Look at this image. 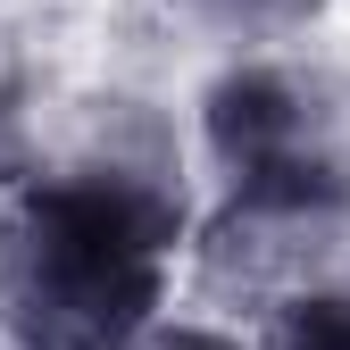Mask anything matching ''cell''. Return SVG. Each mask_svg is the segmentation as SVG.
Returning a JSON list of instances; mask_svg holds the SVG:
<instances>
[{
  "label": "cell",
  "mask_w": 350,
  "mask_h": 350,
  "mask_svg": "<svg viewBox=\"0 0 350 350\" xmlns=\"http://www.w3.org/2000/svg\"><path fill=\"white\" fill-rule=\"evenodd\" d=\"M175 242L67 175L0 192V342L9 350H134L167 317Z\"/></svg>",
  "instance_id": "1"
},
{
  "label": "cell",
  "mask_w": 350,
  "mask_h": 350,
  "mask_svg": "<svg viewBox=\"0 0 350 350\" xmlns=\"http://www.w3.org/2000/svg\"><path fill=\"white\" fill-rule=\"evenodd\" d=\"M217 208H350V75L309 51L226 59L200 83Z\"/></svg>",
  "instance_id": "2"
},
{
  "label": "cell",
  "mask_w": 350,
  "mask_h": 350,
  "mask_svg": "<svg viewBox=\"0 0 350 350\" xmlns=\"http://www.w3.org/2000/svg\"><path fill=\"white\" fill-rule=\"evenodd\" d=\"M42 175H67V184L117 200L125 217H142V226L159 242H175V250L200 234L192 142H184V125H175V109H159L142 92H92V100H75L67 142L42 159Z\"/></svg>",
  "instance_id": "3"
},
{
  "label": "cell",
  "mask_w": 350,
  "mask_h": 350,
  "mask_svg": "<svg viewBox=\"0 0 350 350\" xmlns=\"http://www.w3.org/2000/svg\"><path fill=\"white\" fill-rule=\"evenodd\" d=\"M159 9L208 33L226 59H258V51H300L334 0H159Z\"/></svg>",
  "instance_id": "4"
},
{
  "label": "cell",
  "mask_w": 350,
  "mask_h": 350,
  "mask_svg": "<svg viewBox=\"0 0 350 350\" xmlns=\"http://www.w3.org/2000/svg\"><path fill=\"white\" fill-rule=\"evenodd\" d=\"M250 350H350V267L275 300L267 317H258V342Z\"/></svg>",
  "instance_id": "5"
},
{
  "label": "cell",
  "mask_w": 350,
  "mask_h": 350,
  "mask_svg": "<svg viewBox=\"0 0 350 350\" xmlns=\"http://www.w3.org/2000/svg\"><path fill=\"white\" fill-rule=\"evenodd\" d=\"M134 350H250L234 325H208V317H159Z\"/></svg>",
  "instance_id": "6"
},
{
  "label": "cell",
  "mask_w": 350,
  "mask_h": 350,
  "mask_svg": "<svg viewBox=\"0 0 350 350\" xmlns=\"http://www.w3.org/2000/svg\"><path fill=\"white\" fill-rule=\"evenodd\" d=\"M17 175H25V100L0 83V192H9Z\"/></svg>",
  "instance_id": "7"
}]
</instances>
